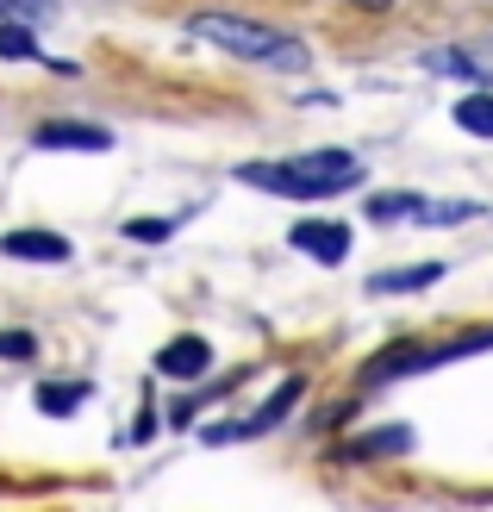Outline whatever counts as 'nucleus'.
<instances>
[{"label": "nucleus", "mask_w": 493, "mask_h": 512, "mask_svg": "<svg viewBox=\"0 0 493 512\" xmlns=\"http://www.w3.org/2000/svg\"><path fill=\"white\" fill-rule=\"evenodd\" d=\"M238 182L263 194H288V200H331L344 188H362V163L350 150H313V157H294V163H244Z\"/></svg>", "instance_id": "obj_1"}, {"label": "nucleus", "mask_w": 493, "mask_h": 512, "mask_svg": "<svg viewBox=\"0 0 493 512\" xmlns=\"http://www.w3.org/2000/svg\"><path fill=\"white\" fill-rule=\"evenodd\" d=\"M194 32L206 44H219L231 50V57H244L256 69H306V44H294L288 32H269V25H256V19H238V13H194Z\"/></svg>", "instance_id": "obj_2"}, {"label": "nucleus", "mask_w": 493, "mask_h": 512, "mask_svg": "<svg viewBox=\"0 0 493 512\" xmlns=\"http://www.w3.org/2000/svg\"><path fill=\"white\" fill-rule=\"evenodd\" d=\"M369 219L375 225H462V219H481L475 200H431V194H375L369 200Z\"/></svg>", "instance_id": "obj_3"}, {"label": "nucleus", "mask_w": 493, "mask_h": 512, "mask_svg": "<svg viewBox=\"0 0 493 512\" xmlns=\"http://www.w3.org/2000/svg\"><path fill=\"white\" fill-rule=\"evenodd\" d=\"M300 394H306V381L300 375H288V381H281V388L263 400V406H256V413L250 419H238V425H213V431H206V444H238V438H263V431H275L281 419H288L294 413V406H300Z\"/></svg>", "instance_id": "obj_4"}, {"label": "nucleus", "mask_w": 493, "mask_h": 512, "mask_svg": "<svg viewBox=\"0 0 493 512\" xmlns=\"http://www.w3.org/2000/svg\"><path fill=\"white\" fill-rule=\"evenodd\" d=\"M294 250L319 256V263H344V256H350V225H337V219H300L294 225Z\"/></svg>", "instance_id": "obj_5"}, {"label": "nucleus", "mask_w": 493, "mask_h": 512, "mask_svg": "<svg viewBox=\"0 0 493 512\" xmlns=\"http://www.w3.org/2000/svg\"><path fill=\"white\" fill-rule=\"evenodd\" d=\"M157 369L175 375V381H200L206 369H213V344H206V338H175V344H163Z\"/></svg>", "instance_id": "obj_6"}, {"label": "nucleus", "mask_w": 493, "mask_h": 512, "mask_svg": "<svg viewBox=\"0 0 493 512\" xmlns=\"http://www.w3.org/2000/svg\"><path fill=\"white\" fill-rule=\"evenodd\" d=\"M0 250L19 256V263H69V238H57V232H7Z\"/></svg>", "instance_id": "obj_7"}, {"label": "nucleus", "mask_w": 493, "mask_h": 512, "mask_svg": "<svg viewBox=\"0 0 493 512\" xmlns=\"http://www.w3.org/2000/svg\"><path fill=\"white\" fill-rule=\"evenodd\" d=\"M450 275V263H412V269H387V275H369V294H419V288H437Z\"/></svg>", "instance_id": "obj_8"}, {"label": "nucleus", "mask_w": 493, "mask_h": 512, "mask_svg": "<svg viewBox=\"0 0 493 512\" xmlns=\"http://www.w3.org/2000/svg\"><path fill=\"white\" fill-rule=\"evenodd\" d=\"M38 144H44V150H107L113 138L100 132V125H69V119H50V125H38Z\"/></svg>", "instance_id": "obj_9"}, {"label": "nucleus", "mask_w": 493, "mask_h": 512, "mask_svg": "<svg viewBox=\"0 0 493 512\" xmlns=\"http://www.w3.org/2000/svg\"><path fill=\"white\" fill-rule=\"evenodd\" d=\"M400 450H412V431L406 425H381V431H369V438H350L344 444L350 463H369V456H400Z\"/></svg>", "instance_id": "obj_10"}, {"label": "nucleus", "mask_w": 493, "mask_h": 512, "mask_svg": "<svg viewBox=\"0 0 493 512\" xmlns=\"http://www.w3.org/2000/svg\"><path fill=\"white\" fill-rule=\"evenodd\" d=\"M425 69H437V75H475V82H493V63H481V57H469V50H431L425 57Z\"/></svg>", "instance_id": "obj_11"}, {"label": "nucleus", "mask_w": 493, "mask_h": 512, "mask_svg": "<svg viewBox=\"0 0 493 512\" xmlns=\"http://www.w3.org/2000/svg\"><path fill=\"white\" fill-rule=\"evenodd\" d=\"M82 400H88V388H82V381H44V388H38V413L63 419V413H75Z\"/></svg>", "instance_id": "obj_12"}, {"label": "nucleus", "mask_w": 493, "mask_h": 512, "mask_svg": "<svg viewBox=\"0 0 493 512\" xmlns=\"http://www.w3.org/2000/svg\"><path fill=\"white\" fill-rule=\"evenodd\" d=\"M456 125H462V132H475V138H493V94H469L456 107Z\"/></svg>", "instance_id": "obj_13"}, {"label": "nucleus", "mask_w": 493, "mask_h": 512, "mask_svg": "<svg viewBox=\"0 0 493 512\" xmlns=\"http://www.w3.org/2000/svg\"><path fill=\"white\" fill-rule=\"evenodd\" d=\"M0 57H38L32 25H0Z\"/></svg>", "instance_id": "obj_14"}, {"label": "nucleus", "mask_w": 493, "mask_h": 512, "mask_svg": "<svg viewBox=\"0 0 493 512\" xmlns=\"http://www.w3.org/2000/svg\"><path fill=\"white\" fill-rule=\"evenodd\" d=\"M125 232L150 244V238H169V232H175V219H132V225H125Z\"/></svg>", "instance_id": "obj_15"}, {"label": "nucleus", "mask_w": 493, "mask_h": 512, "mask_svg": "<svg viewBox=\"0 0 493 512\" xmlns=\"http://www.w3.org/2000/svg\"><path fill=\"white\" fill-rule=\"evenodd\" d=\"M0 356H32V338L25 331H0Z\"/></svg>", "instance_id": "obj_16"}, {"label": "nucleus", "mask_w": 493, "mask_h": 512, "mask_svg": "<svg viewBox=\"0 0 493 512\" xmlns=\"http://www.w3.org/2000/svg\"><path fill=\"white\" fill-rule=\"evenodd\" d=\"M369 7H381V0H369Z\"/></svg>", "instance_id": "obj_17"}]
</instances>
